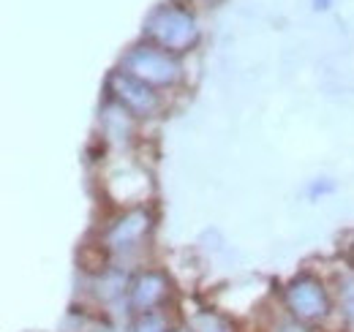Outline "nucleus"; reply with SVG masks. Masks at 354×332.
I'll return each instance as SVG.
<instances>
[{
    "label": "nucleus",
    "mask_w": 354,
    "mask_h": 332,
    "mask_svg": "<svg viewBox=\"0 0 354 332\" xmlns=\"http://www.w3.org/2000/svg\"><path fill=\"white\" fill-rule=\"evenodd\" d=\"M199 22L180 3H161L145 19V42L156 44L172 55L188 52L199 44Z\"/></svg>",
    "instance_id": "f257e3e1"
},
{
    "label": "nucleus",
    "mask_w": 354,
    "mask_h": 332,
    "mask_svg": "<svg viewBox=\"0 0 354 332\" xmlns=\"http://www.w3.org/2000/svg\"><path fill=\"white\" fill-rule=\"evenodd\" d=\"M120 68L129 71L136 80L147 82L150 87H156V90H169V87L183 82V66H180L177 55L150 42L133 44L123 55Z\"/></svg>",
    "instance_id": "f03ea898"
},
{
    "label": "nucleus",
    "mask_w": 354,
    "mask_h": 332,
    "mask_svg": "<svg viewBox=\"0 0 354 332\" xmlns=\"http://www.w3.org/2000/svg\"><path fill=\"white\" fill-rule=\"evenodd\" d=\"M283 305L286 313H292L295 319L306 322V324H324L333 316V305L335 297L330 294L327 284L310 273H303L297 278H292L283 289Z\"/></svg>",
    "instance_id": "7ed1b4c3"
},
{
    "label": "nucleus",
    "mask_w": 354,
    "mask_h": 332,
    "mask_svg": "<svg viewBox=\"0 0 354 332\" xmlns=\"http://www.w3.org/2000/svg\"><path fill=\"white\" fill-rule=\"evenodd\" d=\"M106 93L115 104H120L123 109H129L136 120H147V118H156L161 115L164 109V98L156 87H150L147 82L131 77L129 71L118 68L109 74L106 80Z\"/></svg>",
    "instance_id": "20e7f679"
},
{
    "label": "nucleus",
    "mask_w": 354,
    "mask_h": 332,
    "mask_svg": "<svg viewBox=\"0 0 354 332\" xmlns=\"http://www.w3.org/2000/svg\"><path fill=\"white\" fill-rule=\"evenodd\" d=\"M150 229H153V215H150V210L131 208V210H126L123 215H118V218L106 226L101 243L106 246L109 253H131V250H136L142 246V240L150 234Z\"/></svg>",
    "instance_id": "39448f33"
},
{
    "label": "nucleus",
    "mask_w": 354,
    "mask_h": 332,
    "mask_svg": "<svg viewBox=\"0 0 354 332\" xmlns=\"http://www.w3.org/2000/svg\"><path fill=\"white\" fill-rule=\"evenodd\" d=\"M172 297V281L164 270H142L131 281L129 289V308L133 313H150L167 308Z\"/></svg>",
    "instance_id": "423d86ee"
},
{
    "label": "nucleus",
    "mask_w": 354,
    "mask_h": 332,
    "mask_svg": "<svg viewBox=\"0 0 354 332\" xmlns=\"http://www.w3.org/2000/svg\"><path fill=\"white\" fill-rule=\"evenodd\" d=\"M133 120L136 118H133L129 109H123L120 104H115L109 98L106 107H104V115H101V131H104L106 139H112L118 145H126L133 133Z\"/></svg>",
    "instance_id": "0eeeda50"
},
{
    "label": "nucleus",
    "mask_w": 354,
    "mask_h": 332,
    "mask_svg": "<svg viewBox=\"0 0 354 332\" xmlns=\"http://www.w3.org/2000/svg\"><path fill=\"white\" fill-rule=\"evenodd\" d=\"M185 327L191 332H237L232 316H226L216 308H199L185 319Z\"/></svg>",
    "instance_id": "6e6552de"
},
{
    "label": "nucleus",
    "mask_w": 354,
    "mask_h": 332,
    "mask_svg": "<svg viewBox=\"0 0 354 332\" xmlns=\"http://www.w3.org/2000/svg\"><path fill=\"white\" fill-rule=\"evenodd\" d=\"M335 308L341 313V324L354 332V273H344L335 281Z\"/></svg>",
    "instance_id": "1a4fd4ad"
},
{
    "label": "nucleus",
    "mask_w": 354,
    "mask_h": 332,
    "mask_svg": "<svg viewBox=\"0 0 354 332\" xmlns=\"http://www.w3.org/2000/svg\"><path fill=\"white\" fill-rule=\"evenodd\" d=\"M129 289H131V284H129L126 273H120V270H106V273L95 275V297L104 299V302H112V299L123 297Z\"/></svg>",
    "instance_id": "9d476101"
},
{
    "label": "nucleus",
    "mask_w": 354,
    "mask_h": 332,
    "mask_svg": "<svg viewBox=\"0 0 354 332\" xmlns=\"http://www.w3.org/2000/svg\"><path fill=\"white\" fill-rule=\"evenodd\" d=\"M177 327L172 324V316L167 308L161 311H150V313H136L133 316L131 332H175Z\"/></svg>",
    "instance_id": "9b49d317"
},
{
    "label": "nucleus",
    "mask_w": 354,
    "mask_h": 332,
    "mask_svg": "<svg viewBox=\"0 0 354 332\" xmlns=\"http://www.w3.org/2000/svg\"><path fill=\"white\" fill-rule=\"evenodd\" d=\"M270 332H319V330H316L313 324H306V322L295 319L292 313H286V316H275Z\"/></svg>",
    "instance_id": "f8f14e48"
},
{
    "label": "nucleus",
    "mask_w": 354,
    "mask_h": 332,
    "mask_svg": "<svg viewBox=\"0 0 354 332\" xmlns=\"http://www.w3.org/2000/svg\"><path fill=\"white\" fill-rule=\"evenodd\" d=\"M333 188H335L333 183H327V180H316V183L308 188V196L310 199H316V196H322V194H330Z\"/></svg>",
    "instance_id": "ddd939ff"
},
{
    "label": "nucleus",
    "mask_w": 354,
    "mask_h": 332,
    "mask_svg": "<svg viewBox=\"0 0 354 332\" xmlns=\"http://www.w3.org/2000/svg\"><path fill=\"white\" fill-rule=\"evenodd\" d=\"M330 6H333V0H313V8L316 11H327Z\"/></svg>",
    "instance_id": "4468645a"
},
{
    "label": "nucleus",
    "mask_w": 354,
    "mask_h": 332,
    "mask_svg": "<svg viewBox=\"0 0 354 332\" xmlns=\"http://www.w3.org/2000/svg\"><path fill=\"white\" fill-rule=\"evenodd\" d=\"M175 332H191V330H188V327H177Z\"/></svg>",
    "instance_id": "2eb2a0df"
}]
</instances>
